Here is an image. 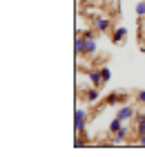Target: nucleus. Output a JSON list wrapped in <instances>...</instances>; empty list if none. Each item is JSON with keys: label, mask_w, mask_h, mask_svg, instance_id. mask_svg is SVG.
Masks as SVG:
<instances>
[{"label": "nucleus", "mask_w": 145, "mask_h": 157, "mask_svg": "<svg viewBox=\"0 0 145 157\" xmlns=\"http://www.w3.org/2000/svg\"><path fill=\"white\" fill-rule=\"evenodd\" d=\"M74 52H76V56H83V54H85V38H83V34H81V32L76 34V43H74Z\"/></svg>", "instance_id": "obj_10"}, {"label": "nucleus", "mask_w": 145, "mask_h": 157, "mask_svg": "<svg viewBox=\"0 0 145 157\" xmlns=\"http://www.w3.org/2000/svg\"><path fill=\"white\" fill-rule=\"evenodd\" d=\"M96 47H98L96 45V38H85V54L83 56H94V54H96Z\"/></svg>", "instance_id": "obj_9"}, {"label": "nucleus", "mask_w": 145, "mask_h": 157, "mask_svg": "<svg viewBox=\"0 0 145 157\" xmlns=\"http://www.w3.org/2000/svg\"><path fill=\"white\" fill-rule=\"evenodd\" d=\"M92 23H94V29L100 32V34H105V32H110V29H112V23H110V20H107L105 16H94Z\"/></svg>", "instance_id": "obj_2"}, {"label": "nucleus", "mask_w": 145, "mask_h": 157, "mask_svg": "<svg viewBox=\"0 0 145 157\" xmlns=\"http://www.w3.org/2000/svg\"><path fill=\"white\" fill-rule=\"evenodd\" d=\"M136 144H139V146H145V135H139V139H136Z\"/></svg>", "instance_id": "obj_17"}, {"label": "nucleus", "mask_w": 145, "mask_h": 157, "mask_svg": "<svg viewBox=\"0 0 145 157\" xmlns=\"http://www.w3.org/2000/svg\"><path fill=\"white\" fill-rule=\"evenodd\" d=\"M136 101H139L141 105H145V90H139V92H136Z\"/></svg>", "instance_id": "obj_15"}, {"label": "nucleus", "mask_w": 145, "mask_h": 157, "mask_svg": "<svg viewBox=\"0 0 145 157\" xmlns=\"http://www.w3.org/2000/svg\"><path fill=\"white\" fill-rule=\"evenodd\" d=\"M100 74H103V81L107 83V81L112 78V70H110V67H100Z\"/></svg>", "instance_id": "obj_13"}, {"label": "nucleus", "mask_w": 145, "mask_h": 157, "mask_svg": "<svg viewBox=\"0 0 145 157\" xmlns=\"http://www.w3.org/2000/svg\"><path fill=\"white\" fill-rule=\"evenodd\" d=\"M136 13H139V16H145V0H141V2L136 5Z\"/></svg>", "instance_id": "obj_14"}, {"label": "nucleus", "mask_w": 145, "mask_h": 157, "mask_svg": "<svg viewBox=\"0 0 145 157\" xmlns=\"http://www.w3.org/2000/svg\"><path fill=\"white\" fill-rule=\"evenodd\" d=\"M85 128H87V110L85 108H76V112H74V130L83 135Z\"/></svg>", "instance_id": "obj_1"}, {"label": "nucleus", "mask_w": 145, "mask_h": 157, "mask_svg": "<svg viewBox=\"0 0 145 157\" xmlns=\"http://www.w3.org/2000/svg\"><path fill=\"white\" fill-rule=\"evenodd\" d=\"M107 105H114V103H127V94H118V92H112L110 97L105 99Z\"/></svg>", "instance_id": "obj_7"}, {"label": "nucleus", "mask_w": 145, "mask_h": 157, "mask_svg": "<svg viewBox=\"0 0 145 157\" xmlns=\"http://www.w3.org/2000/svg\"><path fill=\"white\" fill-rule=\"evenodd\" d=\"M116 117H121L123 121H132L136 117V110H134V105H129V103H123L121 105V110L116 112Z\"/></svg>", "instance_id": "obj_3"}, {"label": "nucleus", "mask_w": 145, "mask_h": 157, "mask_svg": "<svg viewBox=\"0 0 145 157\" xmlns=\"http://www.w3.org/2000/svg\"><path fill=\"white\" fill-rule=\"evenodd\" d=\"M125 36H127V29H125V27H116V29L112 32V40L116 43V45H121V43L125 40Z\"/></svg>", "instance_id": "obj_8"}, {"label": "nucleus", "mask_w": 145, "mask_h": 157, "mask_svg": "<svg viewBox=\"0 0 145 157\" xmlns=\"http://www.w3.org/2000/svg\"><path fill=\"white\" fill-rule=\"evenodd\" d=\"M78 32H81V29H78ZM83 36H85V38H96V32L87 29V32H83Z\"/></svg>", "instance_id": "obj_16"}, {"label": "nucleus", "mask_w": 145, "mask_h": 157, "mask_svg": "<svg viewBox=\"0 0 145 157\" xmlns=\"http://www.w3.org/2000/svg\"><path fill=\"white\" fill-rule=\"evenodd\" d=\"M136 137H139V135H145V112L143 115H139V112H136Z\"/></svg>", "instance_id": "obj_11"}, {"label": "nucleus", "mask_w": 145, "mask_h": 157, "mask_svg": "<svg viewBox=\"0 0 145 157\" xmlns=\"http://www.w3.org/2000/svg\"><path fill=\"white\" fill-rule=\"evenodd\" d=\"M98 97H100V88H96V85H92V88L85 90V101H87V103L98 101Z\"/></svg>", "instance_id": "obj_5"}, {"label": "nucleus", "mask_w": 145, "mask_h": 157, "mask_svg": "<svg viewBox=\"0 0 145 157\" xmlns=\"http://www.w3.org/2000/svg\"><path fill=\"white\" fill-rule=\"evenodd\" d=\"M89 2H96V0H89Z\"/></svg>", "instance_id": "obj_18"}, {"label": "nucleus", "mask_w": 145, "mask_h": 157, "mask_svg": "<svg viewBox=\"0 0 145 157\" xmlns=\"http://www.w3.org/2000/svg\"><path fill=\"white\" fill-rule=\"evenodd\" d=\"M123 124H125V121H123V119H121V117H114V119H112V121H110V132H112V135H114V132H116V130H118V128H121V126H123Z\"/></svg>", "instance_id": "obj_12"}, {"label": "nucleus", "mask_w": 145, "mask_h": 157, "mask_svg": "<svg viewBox=\"0 0 145 157\" xmlns=\"http://www.w3.org/2000/svg\"><path fill=\"white\" fill-rule=\"evenodd\" d=\"M127 135H129V128H127L125 124H123V126L118 128V130L114 132V139H112V141H114V144H123V141L127 139Z\"/></svg>", "instance_id": "obj_6"}, {"label": "nucleus", "mask_w": 145, "mask_h": 157, "mask_svg": "<svg viewBox=\"0 0 145 157\" xmlns=\"http://www.w3.org/2000/svg\"><path fill=\"white\" fill-rule=\"evenodd\" d=\"M87 78H89V83L96 85V88H103V85H105L103 74H100V67H96V70H87Z\"/></svg>", "instance_id": "obj_4"}]
</instances>
